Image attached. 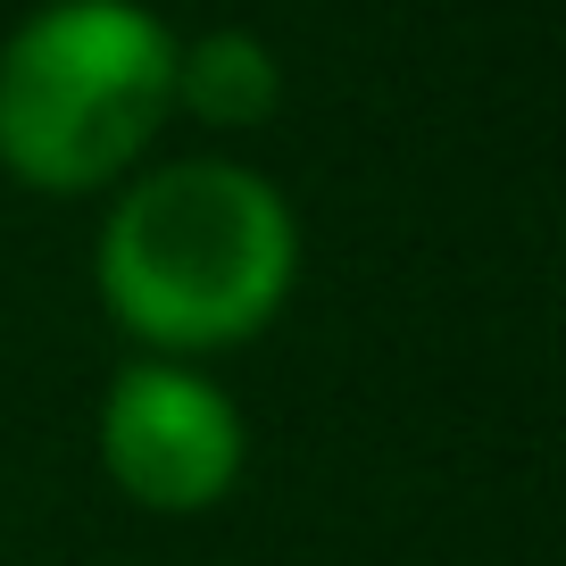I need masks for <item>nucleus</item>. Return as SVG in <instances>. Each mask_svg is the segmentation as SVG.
<instances>
[{"label": "nucleus", "instance_id": "obj_2", "mask_svg": "<svg viewBox=\"0 0 566 566\" xmlns=\"http://www.w3.org/2000/svg\"><path fill=\"white\" fill-rule=\"evenodd\" d=\"M176 117V25L150 0H42L0 42V167L84 200L150 167Z\"/></svg>", "mask_w": 566, "mask_h": 566}, {"label": "nucleus", "instance_id": "obj_3", "mask_svg": "<svg viewBox=\"0 0 566 566\" xmlns=\"http://www.w3.org/2000/svg\"><path fill=\"white\" fill-rule=\"evenodd\" d=\"M250 433L200 358H125L101 400V475L150 516H200L242 483Z\"/></svg>", "mask_w": 566, "mask_h": 566}, {"label": "nucleus", "instance_id": "obj_1", "mask_svg": "<svg viewBox=\"0 0 566 566\" xmlns=\"http://www.w3.org/2000/svg\"><path fill=\"white\" fill-rule=\"evenodd\" d=\"M92 283L150 358L242 350L301 283V217L242 159L134 167L101 217Z\"/></svg>", "mask_w": 566, "mask_h": 566}, {"label": "nucleus", "instance_id": "obj_4", "mask_svg": "<svg viewBox=\"0 0 566 566\" xmlns=\"http://www.w3.org/2000/svg\"><path fill=\"white\" fill-rule=\"evenodd\" d=\"M283 108V59L250 25H209L184 42L176 34V117L209 134H259Z\"/></svg>", "mask_w": 566, "mask_h": 566}]
</instances>
